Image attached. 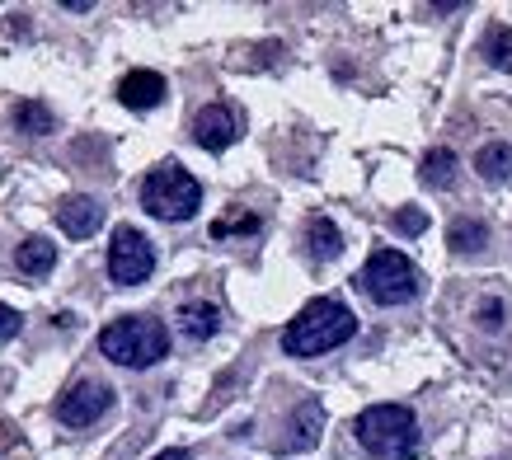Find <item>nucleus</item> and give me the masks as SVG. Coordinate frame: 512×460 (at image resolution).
I'll return each mask as SVG.
<instances>
[{
    "label": "nucleus",
    "instance_id": "6ab92c4d",
    "mask_svg": "<svg viewBox=\"0 0 512 460\" xmlns=\"http://www.w3.org/2000/svg\"><path fill=\"white\" fill-rule=\"evenodd\" d=\"M484 57H489L494 71H512V29L508 24H489V33H484Z\"/></svg>",
    "mask_w": 512,
    "mask_h": 460
},
{
    "label": "nucleus",
    "instance_id": "1a4fd4ad",
    "mask_svg": "<svg viewBox=\"0 0 512 460\" xmlns=\"http://www.w3.org/2000/svg\"><path fill=\"white\" fill-rule=\"evenodd\" d=\"M57 226H62L71 240H90L94 230L104 226V207L94 198H66L62 207H57Z\"/></svg>",
    "mask_w": 512,
    "mask_h": 460
},
{
    "label": "nucleus",
    "instance_id": "423d86ee",
    "mask_svg": "<svg viewBox=\"0 0 512 460\" xmlns=\"http://www.w3.org/2000/svg\"><path fill=\"white\" fill-rule=\"evenodd\" d=\"M156 273V249L137 226H118L109 245V277L118 287H141L146 277Z\"/></svg>",
    "mask_w": 512,
    "mask_h": 460
},
{
    "label": "nucleus",
    "instance_id": "f257e3e1",
    "mask_svg": "<svg viewBox=\"0 0 512 460\" xmlns=\"http://www.w3.org/2000/svg\"><path fill=\"white\" fill-rule=\"evenodd\" d=\"M357 334V315L334 296H320L282 329V353L287 357H320L343 348Z\"/></svg>",
    "mask_w": 512,
    "mask_h": 460
},
{
    "label": "nucleus",
    "instance_id": "412c9836",
    "mask_svg": "<svg viewBox=\"0 0 512 460\" xmlns=\"http://www.w3.org/2000/svg\"><path fill=\"white\" fill-rule=\"evenodd\" d=\"M254 230H259V216H249V212L212 221V235H217V240H226V235H254Z\"/></svg>",
    "mask_w": 512,
    "mask_h": 460
},
{
    "label": "nucleus",
    "instance_id": "393cba45",
    "mask_svg": "<svg viewBox=\"0 0 512 460\" xmlns=\"http://www.w3.org/2000/svg\"><path fill=\"white\" fill-rule=\"evenodd\" d=\"M156 460H188V451H184V446H170V451H160Z\"/></svg>",
    "mask_w": 512,
    "mask_h": 460
},
{
    "label": "nucleus",
    "instance_id": "b1692460",
    "mask_svg": "<svg viewBox=\"0 0 512 460\" xmlns=\"http://www.w3.org/2000/svg\"><path fill=\"white\" fill-rule=\"evenodd\" d=\"M19 329H24V320H19V310L0 306V338H15Z\"/></svg>",
    "mask_w": 512,
    "mask_h": 460
},
{
    "label": "nucleus",
    "instance_id": "f3484780",
    "mask_svg": "<svg viewBox=\"0 0 512 460\" xmlns=\"http://www.w3.org/2000/svg\"><path fill=\"white\" fill-rule=\"evenodd\" d=\"M475 169H480V179H489V184L512 179V146L508 141H489V146L475 155Z\"/></svg>",
    "mask_w": 512,
    "mask_h": 460
},
{
    "label": "nucleus",
    "instance_id": "9d476101",
    "mask_svg": "<svg viewBox=\"0 0 512 460\" xmlns=\"http://www.w3.org/2000/svg\"><path fill=\"white\" fill-rule=\"evenodd\" d=\"M118 99L127 108H156L165 99V76L160 71H127L118 80Z\"/></svg>",
    "mask_w": 512,
    "mask_h": 460
},
{
    "label": "nucleus",
    "instance_id": "5701e85b",
    "mask_svg": "<svg viewBox=\"0 0 512 460\" xmlns=\"http://www.w3.org/2000/svg\"><path fill=\"white\" fill-rule=\"evenodd\" d=\"M498 324H503V301H484V306H480V329H489V334H494Z\"/></svg>",
    "mask_w": 512,
    "mask_h": 460
},
{
    "label": "nucleus",
    "instance_id": "9b49d317",
    "mask_svg": "<svg viewBox=\"0 0 512 460\" xmlns=\"http://www.w3.org/2000/svg\"><path fill=\"white\" fill-rule=\"evenodd\" d=\"M179 329H184V338H193V343H207V338L221 329V310L212 306V301H188V306H179Z\"/></svg>",
    "mask_w": 512,
    "mask_h": 460
},
{
    "label": "nucleus",
    "instance_id": "4468645a",
    "mask_svg": "<svg viewBox=\"0 0 512 460\" xmlns=\"http://www.w3.org/2000/svg\"><path fill=\"white\" fill-rule=\"evenodd\" d=\"M15 263H19V273L43 277V273H52V263H57V245L43 240V235H29V240L15 249Z\"/></svg>",
    "mask_w": 512,
    "mask_h": 460
},
{
    "label": "nucleus",
    "instance_id": "7ed1b4c3",
    "mask_svg": "<svg viewBox=\"0 0 512 460\" xmlns=\"http://www.w3.org/2000/svg\"><path fill=\"white\" fill-rule=\"evenodd\" d=\"M357 442L376 460H409L419 451V418L404 404H372L357 414Z\"/></svg>",
    "mask_w": 512,
    "mask_h": 460
},
{
    "label": "nucleus",
    "instance_id": "f03ea898",
    "mask_svg": "<svg viewBox=\"0 0 512 460\" xmlns=\"http://www.w3.org/2000/svg\"><path fill=\"white\" fill-rule=\"evenodd\" d=\"M99 353L109 357V362H118V367L146 371L170 353V329L160 320H151V315H123V320L104 324Z\"/></svg>",
    "mask_w": 512,
    "mask_h": 460
},
{
    "label": "nucleus",
    "instance_id": "dca6fc26",
    "mask_svg": "<svg viewBox=\"0 0 512 460\" xmlns=\"http://www.w3.org/2000/svg\"><path fill=\"white\" fill-rule=\"evenodd\" d=\"M10 123H15V132H24V137H47V132L57 127V118H52V108H47V104L24 99V104H15Z\"/></svg>",
    "mask_w": 512,
    "mask_h": 460
},
{
    "label": "nucleus",
    "instance_id": "a211bd4d",
    "mask_svg": "<svg viewBox=\"0 0 512 460\" xmlns=\"http://www.w3.org/2000/svg\"><path fill=\"white\" fill-rule=\"evenodd\" d=\"M447 245L456 249V254H480V249L489 245V226H484V221H470V216H456L447 230Z\"/></svg>",
    "mask_w": 512,
    "mask_h": 460
},
{
    "label": "nucleus",
    "instance_id": "20e7f679",
    "mask_svg": "<svg viewBox=\"0 0 512 460\" xmlns=\"http://www.w3.org/2000/svg\"><path fill=\"white\" fill-rule=\"evenodd\" d=\"M141 207L160 221H193L202 207V184L179 160H165L141 179Z\"/></svg>",
    "mask_w": 512,
    "mask_h": 460
},
{
    "label": "nucleus",
    "instance_id": "6e6552de",
    "mask_svg": "<svg viewBox=\"0 0 512 460\" xmlns=\"http://www.w3.org/2000/svg\"><path fill=\"white\" fill-rule=\"evenodd\" d=\"M235 137H240V123H235V113L226 104H207L193 118V141L202 151H226Z\"/></svg>",
    "mask_w": 512,
    "mask_h": 460
},
{
    "label": "nucleus",
    "instance_id": "0eeeda50",
    "mask_svg": "<svg viewBox=\"0 0 512 460\" xmlns=\"http://www.w3.org/2000/svg\"><path fill=\"white\" fill-rule=\"evenodd\" d=\"M109 404H113V390L104 381H76L57 399V418L66 428H90V423H99L109 414Z\"/></svg>",
    "mask_w": 512,
    "mask_h": 460
},
{
    "label": "nucleus",
    "instance_id": "39448f33",
    "mask_svg": "<svg viewBox=\"0 0 512 460\" xmlns=\"http://www.w3.org/2000/svg\"><path fill=\"white\" fill-rule=\"evenodd\" d=\"M357 282H362V292L372 296L376 306H409L423 292V273L404 259L400 249H376Z\"/></svg>",
    "mask_w": 512,
    "mask_h": 460
},
{
    "label": "nucleus",
    "instance_id": "aec40b11",
    "mask_svg": "<svg viewBox=\"0 0 512 460\" xmlns=\"http://www.w3.org/2000/svg\"><path fill=\"white\" fill-rule=\"evenodd\" d=\"M0 460H33L24 432H19L15 423H5V418H0Z\"/></svg>",
    "mask_w": 512,
    "mask_h": 460
},
{
    "label": "nucleus",
    "instance_id": "4be33fe9",
    "mask_svg": "<svg viewBox=\"0 0 512 460\" xmlns=\"http://www.w3.org/2000/svg\"><path fill=\"white\" fill-rule=\"evenodd\" d=\"M390 226L400 230V235H423V230H428V212H423V207H400Z\"/></svg>",
    "mask_w": 512,
    "mask_h": 460
},
{
    "label": "nucleus",
    "instance_id": "2eb2a0df",
    "mask_svg": "<svg viewBox=\"0 0 512 460\" xmlns=\"http://www.w3.org/2000/svg\"><path fill=\"white\" fill-rule=\"evenodd\" d=\"M320 423H325V409H320L315 399H306V404L296 409V418H292L287 451H306V446H315V437H320Z\"/></svg>",
    "mask_w": 512,
    "mask_h": 460
},
{
    "label": "nucleus",
    "instance_id": "ddd939ff",
    "mask_svg": "<svg viewBox=\"0 0 512 460\" xmlns=\"http://www.w3.org/2000/svg\"><path fill=\"white\" fill-rule=\"evenodd\" d=\"M456 174H461V160H456V151H447V146H433V151L423 155L419 179L428 188H451V184H456Z\"/></svg>",
    "mask_w": 512,
    "mask_h": 460
},
{
    "label": "nucleus",
    "instance_id": "f8f14e48",
    "mask_svg": "<svg viewBox=\"0 0 512 460\" xmlns=\"http://www.w3.org/2000/svg\"><path fill=\"white\" fill-rule=\"evenodd\" d=\"M306 249H311V259H320V263L339 259V254H343L339 226H334L329 216H311V221H306Z\"/></svg>",
    "mask_w": 512,
    "mask_h": 460
}]
</instances>
